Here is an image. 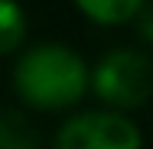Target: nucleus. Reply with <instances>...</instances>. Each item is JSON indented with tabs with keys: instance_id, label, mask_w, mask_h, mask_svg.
I'll list each match as a JSON object with an SVG mask.
<instances>
[{
	"instance_id": "obj_6",
	"label": "nucleus",
	"mask_w": 153,
	"mask_h": 149,
	"mask_svg": "<svg viewBox=\"0 0 153 149\" xmlns=\"http://www.w3.org/2000/svg\"><path fill=\"white\" fill-rule=\"evenodd\" d=\"M26 32V16L16 0H0V46L10 52Z\"/></svg>"
},
{
	"instance_id": "obj_7",
	"label": "nucleus",
	"mask_w": 153,
	"mask_h": 149,
	"mask_svg": "<svg viewBox=\"0 0 153 149\" xmlns=\"http://www.w3.org/2000/svg\"><path fill=\"white\" fill-rule=\"evenodd\" d=\"M140 32L153 42V7H150V10H143V16H140Z\"/></svg>"
},
{
	"instance_id": "obj_2",
	"label": "nucleus",
	"mask_w": 153,
	"mask_h": 149,
	"mask_svg": "<svg viewBox=\"0 0 153 149\" xmlns=\"http://www.w3.org/2000/svg\"><path fill=\"white\" fill-rule=\"evenodd\" d=\"M91 84L114 107H137L153 91V62L137 49H114L94 65Z\"/></svg>"
},
{
	"instance_id": "obj_3",
	"label": "nucleus",
	"mask_w": 153,
	"mask_h": 149,
	"mask_svg": "<svg viewBox=\"0 0 153 149\" xmlns=\"http://www.w3.org/2000/svg\"><path fill=\"white\" fill-rule=\"evenodd\" d=\"M56 149H140V130L124 114L85 110L59 126Z\"/></svg>"
},
{
	"instance_id": "obj_4",
	"label": "nucleus",
	"mask_w": 153,
	"mask_h": 149,
	"mask_svg": "<svg viewBox=\"0 0 153 149\" xmlns=\"http://www.w3.org/2000/svg\"><path fill=\"white\" fill-rule=\"evenodd\" d=\"M0 149H39V136L33 123L20 110H3L0 117Z\"/></svg>"
},
{
	"instance_id": "obj_1",
	"label": "nucleus",
	"mask_w": 153,
	"mask_h": 149,
	"mask_svg": "<svg viewBox=\"0 0 153 149\" xmlns=\"http://www.w3.org/2000/svg\"><path fill=\"white\" fill-rule=\"evenodd\" d=\"M13 84L33 107H68L88 88V68L68 46L42 42L20 55L13 68Z\"/></svg>"
},
{
	"instance_id": "obj_5",
	"label": "nucleus",
	"mask_w": 153,
	"mask_h": 149,
	"mask_svg": "<svg viewBox=\"0 0 153 149\" xmlns=\"http://www.w3.org/2000/svg\"><path fill=\"white\" fill-rule=\"evenodd\" d=\"M140 3L143 0H78V7L101 23H121L140 10Z\"/></svg>"
}]
</instances>
